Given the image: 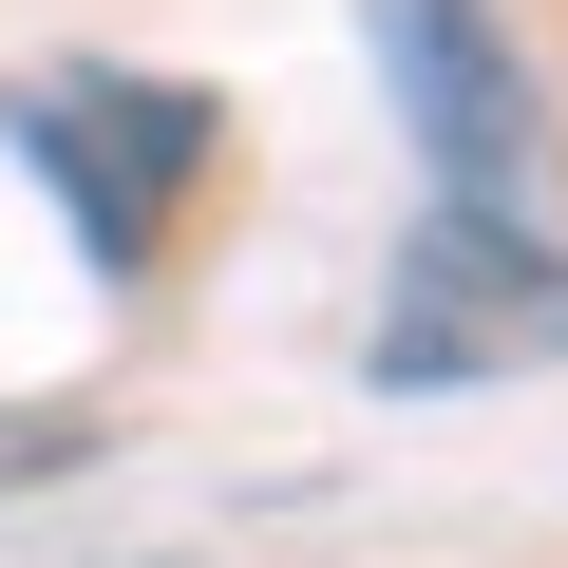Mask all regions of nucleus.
<instances>
[{"instance_id": "obj_1", "label": "nucleus", "mask_w": 568, "mask_h": 568, "mask_svg": "<svg viewBox=\"0 0 568 568\" xmlns=\"http://www.w3.org/2000/svg\"><path fill=\"white\" fill-rule=\"evenodd\" d=\"M0 133H20V171L77 209V265H95V284H152V246H171V209H190V171H209V95L114 77V58H58V77L0 95Z\"/></svg>"}, {"instance_id": "obj_2", "label": "nucleus", "mask_w": 568, "mask_h": 568, "mask_svg": "<svg viewBox=\"0 0 568 568\" xmlns=\"http://www.w3.org/2000/svg\"><path fill=\"white\" fill-rule=\"evenodd\" d=\"M530 361H568V246L530 209L436 190L417 246H398V284H379V379L436 398V379H530Z\"/></svg>"}, {"instance_id": "obj_3", "label": "nucleus", "mask_w": 568, "mask_h": 568, "mask_svg": "<svg viewBox=\"0 0 568 568\" xmlns=\"http://www.w3.org/2000/svg\"><path fill=\"white\" fill-rule=\"evenodd\" d=\"M379 20V77H398V114H417V152H436V190H474V209H511L530 190V58L493 39V0H361Z\"/></svg>"}]
</instances>
